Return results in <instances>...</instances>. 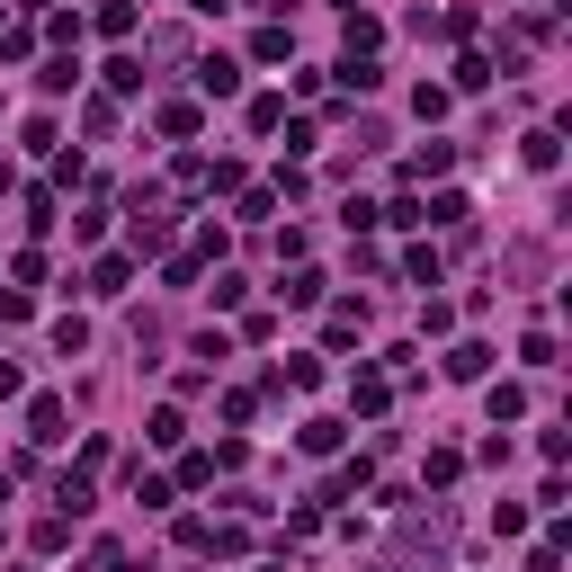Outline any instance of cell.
<instances>
[{
  "label": "cell",
  "mask_w": 572,
  "mask_h": 572,
  "mask_svg": "<svg viewBox=\"0 0 572 572\" xmlns=\"http://www.w3.org/2000/svg\"><path fill=\"white\" fill-rule=\"evenodd\" d=\"M63 439H72L63 394H28V448H63Z\"/></svg>",
  "instance_id": "cell-1"
},
{
  "label": "cell",
  "mask_w": 572,
  "mask_h": 572,
  "mask_svg": "<svg viewBox=\"0 0 572 572\" xmlns=\"http://www.w3.org/2000/svg\"><path fill=\"white\" fill-rule=\"evenodd\" d=\"M125 251H134V260H162V251H170V215H162V197H143V206H134Z\"/></svg>",
  "instance_id": "cell-2"
},
{
  "label": "cell",
  "mask_w": 572,
  "mask_h": 572,
  "mask_svg": "<svg viewBox=\"0 0 572 572\" xmlns=\"http://www.w3.org/2000/svg\"><path fill=\"white\" fill-rule=\"evenodd\" d=\"M197 99H242V63L233 54H206L197 63Z\"/></svg>",
  "instance_id": "cell-3"
},
{
  "label": "cell",
  "mask_w": 572,
  "mask_h": 572,
  "mask_svg": "<svg viewBox=\"0 0 572 572\" xmlns=\"http://www.w3.org/2000/svg\"><path fill=\"white\" fill-rule=\"evenodd\" d=\"M153 125H162V143H188V134L206 125V108H197V99H162V108H153Z\"/></svg>",
  "instance_id": "cell-4"
},
{
  "label": "cell",
  "mask_w": 572,
  "mask_h": 572,
  "mask_svg": "<svg viewBox=\"0 0 572 572\" xmlns=\"http://www.w3.org/2000/svg\"><path fill=\"white\" fill-rule=\"evenodd\" d=\"M134 286V251H108V260H90V296H125Z\"/></svg>",
  "instance_id": "cell-5"
},
{
  "label": "cell",
  "mask_w": 572,
  "mask_h": 572,
  "mask_svg": "<svg viewBox=\"0 0 572 572\" xmlns=\"http://www.w3.org/2000/svg\"><path fill=\"white\" fill-rule=\"evenodd\" d=\"M448 376H457V385H483V376H492V349H483V340H457V349H448Z\"/></svg>",
  "instance_id": "cell-6"
},
{
  "label": "cell",
  "mask_w": 572,
  "mask_h": 572,
  "mask_svg": "<svg viewBox=\"0 0 572 572\" xmlns=\"http://www.w3.org/2000/svg\"><path fill=\"white\" fill-rule=\"evenodd\" d=\"M54 501H63V519H81V510H90V474H81V465L54 474Z\"/></svg>",
  "instance_id": "cell-7"
},
{
  "label": "cell",
  "mask_w": 572,
  "mask_h": 572,
  "mask_svg": "<svg viewBox=\"0 0 572 572\" xmlns=\"http://www.w3.org/2000/svg\"><path fill=\"white\" fill-rule=\"evenodd\" d=\"M72 81H81V54H54V63H45V72H36V90H45V99H63V90H72Z\"/></svg>",
  "instance_id": "cell-8"
},
{
  "label": "cell",
  "mask_w": 572,
  "mask_h": 572,
  "mask_svg": "<svg viewBox=\"0 0 572 572\" xmlns=\"http://www.w3.org/2000/svg\"><path fill=\"white\" fill-rule=\"evenodd\" d=\"M457 474H465V457H457V448H429V465H420V483H429V492H448Z\"/></svg>",
  "instance_id": "cell-9"
},
{
  "label": "cell",
  "mask_w": 572,
  "mask_h": 572,
  "mask_svg": "<svg viewBox=\"0 0 572 572\" xmlns=\"http://www.w3.org/2000/svg\"><path fill=\"white\" fill-rule=\"evenodd\" d=\"M251 54H260V63H286V54H296V36H286V19H268V28L251 36Z\"/></svg>",
  "instance_id": "cell-10"
},
{
  "label": "cell",
  "mask_w": 572,
  "mask_h": 572,
  "mask_svg": "<svg viewBox=\"0 0 572 572\" xmlns=\"http://www.w3.org/2000/svg\"><path fill=\"white\" fill-rule=\"evenodd\" d=\"M465 215H474V206H465L457 188H439V197H429V206H420V224H465Z\"/></svg>",
  "instance_id": "cell-11"
},
{
  "label": "cell",
  "mask_w": 572,
  "mask_h": 572,
  "mask_svg": "<svg viewBox=\"0 0 572 572\" xmlns=\"http://www.w3.org/2000/svg\"><path fill=\"white\" fill-rule=\"evenodd\" d=\"M134 501H143V510H170L179 483H162V474H143V465H134Z\"/></svg>",
  "instance_id": "cell-12"
},
{
  "label": "cell",
  "mask_w": 572,
  "mask_h": 572,
  "mask_svg": "<svg viewBox=\"0 0 572 572\" xmlns=\"http://www.w3.org/2000/svg\"><path fill=\"white\" fill-rule=\"evenodd\" d=\"M385 45V19H367V10H349V54H376Z\"/></svg>",
  "instance_id": "cell-13"
},
{
  "label": "cell",
  "mask_w": 572,
  "mask_h": 572,
  "mask_svg": "<svg viewBox=\"0 0 572 572\" xmlns=\"http://www.w3.org/2000/svg\"><path fill=\"white\" fill-rule=\"evenodd\" d=\"M340 439H349L340 420H305V457H340Z\"/></svg>",
  "instance_id": "cell-14"
},
{
  "label": "cell",
  "mask_w": 572,
  "mask_h": 572,
  "mask_svg": "<svg viewBox=\"0 0 572 572\" xmlns=\"http://www.w3.org/2000/svg\"><path fill=\"white\" fill-rule=\"evenodd\" d=\"M134 90H143V63L117 54V63H108V99H134Z\"/></svg>",
  "instance_id": "cell-15"
},
{
  "label": "cell",
  "mask_w": 572,
  "mask_h": 572,
  "mask_svg": "<svg viewBox=\"0 0 572 572\" xmlns=\"http://www.w3.org/2000/svg\"><path fill=\"white\" fill-rule=\"evenodd\" d=\"M206 188H215V197H242L251 170H242V162H206Z\"/></svg>",
  "instance_id": "cell-16"
},
{
  "label": "cell",
  "mask_w": 572,
  "mask_h": 572,
  "mask_svg": "<svg viewBox=\"0 0 572 572\" xmlns=\"http://www.w3.org/2000/svg\"><path fill=\"white\" fill-rule=\"evenodd\" d=\"M349 403H358V411H367V420H376V411L394 403V385H385V376H358V385H349Z\"/></svg>",
  "instance_id": "cell-17"
},
{
  "label": "cell",
  "mask_w": 572,
  "mask_h": 572,
  "mask_svg": "<svg viewBox=\"0 0 572 572\" xmlns=\"http://www.w3.org/2000/svg\"><path fill=\"white\" fill-rule=\"evenodd\" d=\"M242 546H251L242 519H215V528H206V554H242Z\"/></svg>",
  "instance_id": "cell-18"
},
{
  "label": "cell",
  "mask_w": 572,
  "mask_h": 572,
  "mask_svg": "<svg viewBox=\"0 0 572 572\" xmlns=\"http://www.w3.org/2000/svg\"><path fill=\"white\" fill-rule=\"evenodd\" d=\"M286 305H322V268L296 260V277H286Z\"/></svg>",
  "instance_id": "cell-19"
},
{
  "label": "cell",
  "mask_w": 572,
  "mask_h": 572,
  "mask_svg": "<svg viewBox=\"0 0 572 572\" xmlns=\"http://www.w3.org/2000/svg\"><path fill=\"white\" fill-rule=\"evenodd\" d=\"M277 385H296V394H314V385H322V358H286V367H277Z\"/></svg>",
  "instance_id": "cell-20"
},
{
  "label": "cell",
  "mask_w": 572,
  "mask_h": 572,
  "mask_svg": "<svg viewBox=\"0 0 572 572\" xmlns=\"http://www.w3.org/2000/svg\"><path fill=\"white\" fill-rule=\"evenodd\" d=\"M143 439H153V448H179V439H188V420H179V411L162 403V411H153V429H143Z\"/></svg>",
  "instance_id": "cell-21"
},
{
  "label": "cell",
  "mask_w": 572,
  "mask_h": 572,
  "mask_svg": "<svg viewBox=\"0 0 572 572\" xmlns=\"http://www.w3.org/2000/svg\"><path fill=\"white\" fill-rule=\"evenodd\" d=\"M519 153H528V170H554V162H563V143H554V134H546V125H537V134H528V143H519Z\"/></svg>",
  "instance_id": "cell-22"
},
{
  "label": "cell",
  "mask_w": 572,
  "mask_h": 572,
  "mask_svg": "<svg viewBox=\"0 0 572 572\" xmlns=\"http://www.w3.org/2000/svg\"><path fill=\"white\" fill-rule=\"evenodd\" d=\"M54 349H63V358H81V349H90V322H81V314H63V322H54Z\"/></svg>",
  "instance_id": "cell-23"
},
{
  "label": "cell",
  "mask_w": 572,
  "mask_h": 572,
  "mask_svg": "<svg viewBox=\"0 0 572 572\" xmlns=\"http://www.w3.org/2000/svg\"><path fill=\"white\" fill-rule=\"evenodd\" d=\"M99 36H134V0H99Z\"/></svg>",
  "instance_id": "cell-24"
},
{
  "label": "cell",
  "mask_w": 572,
  "mask_h": 572,
  "mask_svg": "<svg viewBox=\"0 0 572 572\" xmlns=\"http://www.w3.org/2000/svg\"><path fill=\"white\" fill-rule=\"evenodd\" d=\"M63 215H54V188H28V233H54Z\"/></svg>",
  "instance_id": "cell-25"
},
{
  "label": "cell",
  "mask_w": 572,
  "mask_h": 572,
  "mask_svg": "<svg viewBox=\"0 0 572 572\" xmlns=\"http://www.w3.org/2000/svg\"><path fill=\"white\" fill-rule=\"evenodd\" d=\"M358 331H367V305H331V340H340V349H349V340H358Z\"/></svg>",
  "instance_id": "cell-26"
},
{
  "label": "cell",
  "mask_w": 572,
  "mask_h": 572,
  "mask_svg": "<svg viewBox=\"0 0 572 572\" xmlns=\"http://www.w3.org/2000/svg\"><path fill=\"white\" fill-rule=\"evenodd\" d=\"M242 117H251V134H277V125H286V99H251Z\"/></svg>",
  "instance_id": "cell-27"
},
{
  "label": "cell",
  "mask_w": 572,
  "mask_h": 572,
  "mask_svg": "<svg viewBox=\"0 0 572 572\" xmlns=\"http://www.w3.org/2000/svg\"><path fill=\"white\" fill-rule=\"evenodd\" d=\"M457 153H448V143H420V153H411V179H439Z\"/></svg>",
  "instance_id": "cell-28"
},
{
  "label": "cell",
  "mask_w": 572,
  "mask_h": 572,
  "mask_svg": "<svg viewBox=\"0 0 572 572\" xmlns=\"http://www.w3.org/2000/svg\"><path fill=\"white\" fill-rule=\"evenodd\" d=\"M376 224H394V233H420V197H394V206L376 215Z\"/></svg>",
  "instance_id": "cell-29"
},
{
  "label": "cell",
  "mask_w": 572,
  "mask_h": 572,
  "mask_svg": "<svg viewBox=\"0 0 572 572\" xmlns=\"http://www.w3.org/2000/svg\"><path fill=\"white\" fill-rule=\"evenodd\" d=\"M45 36H54L63 54H81V19H72V10H54V19H45Z\"/></svg>",
  "instance_id": "cell-30"
},
{
  "label": "cell",
  "mask_w": 572,
  "mask_h": 572,
  "mask_svg": "<svg viewBox=\"0 0 572 572\" xmlns=\"http://www.w3.org/2000/svg\"><path fill=\"white\" fill-rule=\"evenodd\" d=\"M519 411H528V394H519V385H492V429H501V420H519Z\"/></svg>",
  "instance_id": "cell-31"
},
{
  "label": "cell",
  "mask_w": 572,
  "mask_h": 572,
  "mask_svg": "<svg viewBox=\"0 0 572 572\" xmlns=\"http://www.w3.org/2000/svg\"><path fill=\"white\" fill-rule=\"evenodd\" d=\"M197 268H206V260H197V251H162V277H170V286H188V277H197Z\"/></svg>",
  "instance_id": "cell-32"
},
{
  "label": "cell",
  "mask_w": 572,
  "mask_h": 572,
  "mask_svg": "<svg viewBox=\"0 0 572 572\" xmlns=\"http://www.w3.org/2000/svg\"><path fill=\"white\" fill-rule=\"evenodd\" d=\"M528 572H563V537H546V546L528 554Z\"/></svg>",
  "instance_id": "cell-33"
},
{
  "label": "cell",
  "mask_w": 572,
  "mask_h": 572,
  "mask_svg": "<svg viewBox=\"0 0 572 572\" xmlns=\"http://www.w3.org/2000/svg\"><path fill=\"white\" fill-rule=\"evenodd\" d=\"M10 394H28V376H19V358H0V403Z\"/></svg>",
  "instance_id": "cell-34"
},
{
  "label": "cell",
  "mask_w": 572,
  "mask_h": 572,
  "mask_svg": "<svg viewBox=\"0 0 572 572\" xmlns=\"http://www.w3.org/2000/svg\"><path fill=\"white\" fill-rule=\"evenodd\" d=\"M188 10H197V19H215V10H224V0H188Z\"/></svg>",
  "instance_id": "cell-35"
},
{
  "label": "cell",
  "mask_w": 572,
  "mask_h": 572,
  "mask_svg": "<svg viewBox=\"0 0 572 572\" xmlns=\"http://www.w3.org/2000/svg\"><path fill=\"white\" fill-rule=\"evenodd\" d=\"M10 188H19V179H10V162H0V197H10Z\"/></svg>",
  "instance_id": "cell-36"
}]
</instances>
